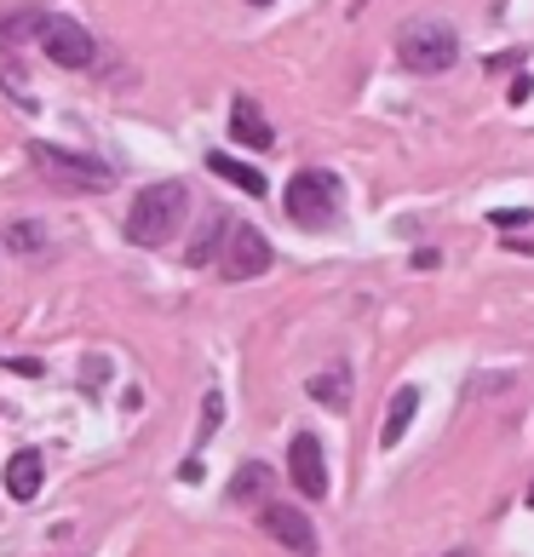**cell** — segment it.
Instances as JSON below:
<instances>
[{
    "label": "cell",
    "mask_w": 534,
    "mask_h": 557,
    "mask_svg": "<svg viewBox=\"0 0 534 557\" xmlns=\"http://www.w3.org/2000/svg\"><path fill=\"white\" fill-rule=\"evenodd\" d=\"M455 58H460V35L443 17H414V24L397 29V64L408 75H443L455 70Z\"/></svg>",
    "instance_id": "7a4b0ae2"
},
{
    "label": "cell",
    "mask_w": 534,
    "mask_h": 557,
    "mask_svg": "<svg viewBox=\"0 0 534 557\" xmlns=\"http://www.w3.org/2000/svg\"><path fill=\"white\" fill-rule=\"evenodd\" d=\"M208 168H213L224 184H236L241 196H264V190H271L259 168H248V161H236V156H224V150H213V156H208Z\"/></svg>",
    "instance_id": "4fadbf2b"
},
{
    "label": "cell",
    "mask_w": 534,
    "mask_h": 557,
    "mask_svg": "<svg viewBox=\"0 0 534 557\" xmlns=\"http://www.w3.org/2000/svg\"><path fill=\"white\" fill-rule=\"evenodd\" d=\"M287 478L299 483L305 500H322L327 494V466H322V443L311 437V431H299L294 443H287Z\"/></svg>",
    "instance_id": "ba28073f"
},
{
    "label": "cell",
    "mask_w": 534,
    "mask_h": 557,
    "mask_svg": "<svg viewBox=\"0 0 534 557\" xmlns=\"http://www.w3.org/2000/svg\"><path fill=\"white\" fill-rule=\"evenodd\" d=\"M40 483H47V460H40L35 448H17L12 460H7V494L29 506L35 494H40Z\"/></svg>",
    "instance_id": "30bf717a"
},
{
    "label": "cell",
    "mask_w": 534,
    "mask_h": 557,
    "mask_svg": "<svg viewBox=\"0 0 534 557\" xmlns=\"http://www.w3.org/2000/svg\"><path fill=\"white\" fill-rule=\"evenodd\" d=\"M219 271H224V282H253V276L271 271V242L259 236V224H241V219L224 224Z\"/></svg>",
    "instance_id": "5b68a950"
},
{
    "label": "cell",
    "mask_w": 534,
    "mask_h": 557,
    "mask_svg": "<svg viewBox=\"0 0 534 557\" xmlns=\"http://www.w3.org/2000/svg\"><path fill=\"white\" fill-rule=\"evenodd\" d=\"M231 138L241 144V150H271V144H276L271 121L259 115L253 98H236V104H231Z\"/></svg>",
    "instance_id": "9c48e42d"
},
{
    "label": "cell",
    "mask_w": 534,
    "mask_h": 557,
    "mask_svg": "<svg viewBox=\"0 0 534 557\" xmlns=\"http://www.w3.org/2000/svg\"><path fill=\"white\" fill-rule=\"evenodd\" d=\"M414 408H420V385H402L397 397H392V408H385V425H380V443H385V448H397V443L408 437Z\"/></svg>",
    "instance_id": "7c38bea8"
},
{
    "label": "cell",
    "mask_w": 534,
    "mask_h": 557,
    "mask_svg": "<svg viewBox=\"0 0 534 557\" xmlns=\"http://www.w3.org/2000/svg\"><path fill=\"white\" fill-rule=\"evenodd\" d=\"M529 506H534V483H529Z\"/></svg>",
    "instance_id": "d6986e66"
},
{
    "label": "cell",
    "mask_w": 534,
    "mask_h": 557,
    "mask_svg": "<svg viewBox=\"0 0 534 557\" xmlns=\"http://www.w3.org/2000/svg\"><path fill=\"white\" fill-rule=\"evenodd\" d=\"M40 17H47V12H35V7H24V12H12V17H0V52H12L17 40H29V35H40Z\"/></svg>",
    "instance_id": "5bb4252c"
},
{
    "label": "cell",
    "mask_w": 534,
    "mask_h": 557,
    "mask_svg": "<svg viewBox=\"0 0 534 557\" xmlns=\"http://www.w3.org/2000/svg\"><path fill=\"white\" fill-rule=\"evenodd\" d=\"M35 40H40V52H47L58 70H92V64H98V40L80 29L75 17H64V12H47V17H40V35H35Z\"/></svg>",
    "instance_id": "8992f818"
},
{
    "label": "cell",
    "mask_w": 534,
    "mask_h": 557,
    "mask_svg": "<svg viewBox=\"0 0 534 557\" xmlns=\"http://www.w3.org/2000/svg\"><path fill=\"white\" fill-rule=\"evenodd\" d=\"M248 7H271V0H248Z\"/></svg>",
    "instance_id": "ac0fdd59"
},
{
    "label": "cell",
    "mask_w": 534,
    "mask_h": 557,
    "mask_svg": "<svg viewBox=\"0 0 534 557\" xmlns=\"http://www.w3.org/2000/svg\"><path fill=\"white\" fill-rule=\"evenodd\" d=\"M305 391H311L322 408H351V368L327 362V368H316V374H311V385H305Z\"/></svg>",
    "instance_id": "8fae6325"
},
{
    "label": "cell",
    "mask_w": 534,
    "mask_h": 557,
    "mask_svg": "<svg viewBox=\"0 0 534 557\" xmlns=\"http://www.w3.org/2000/svg\"><path fill=\"white\" fill-rule=\"evenodd\" d=\"M443 557H477V552H443Z\"/></svg>",
    "instance_id": "e0dca14e"
},
{
    "label": "cell",
    "mask_w": 534,
    "mask_h": 557,
    "mask_svg": "<svg viewBox=\"0 0 534 557\" xmlns=\"http://www.w3.org/2000/svg\"><path fill=\"white\" fill-rule=\"evenodd\" d=\"M259 523H264V534H271L276 546H287L294 557H316V529H311V518H305L299 506L271 500V506L259 511Z\"/></svg>",
    "instance_id": "52a82bcc"
},
{
    "label": "cell",
    "mask_w": 534,
    "mask_h": 557,
    "mask_svg": "<svg viewBox=\"0 0 534 557\" xmlns=\"http://www.w3.org/2000/svg\"><path fill=\"white\" fill-rule=\"evenodd\" d=\"M12 253H40V242H47V236H40V224H12Z\"/></svg>",
    "instance_id": "2e32d148"
},
{
    "label": "cell",
    "mask_w": 534,
    "mask_h": 557,
    "mask_svg": "<svg viewBox=\"0 0 534 557\" xmlns=\"http://www.w3.org/2000/svg\"><path fill=\"white\" fill-rule=\"evenodd\" d=\"M29 161H35L40 184H52V190H64V196H75V190L98 196V190H110V184H115V173L104 168V161L58 150V144H29Z\"/></svg>",
    "instance_id": "277c9868"
},
{
    "label": "cell",
    "mask_w": 534,
    "mask_h": 557,
    "mask_svg": "<svg viewBox=\"0 0 534 557\" xmlns=\"http://www.w3.org/2000/svg\"><path fill=\"white\" fill-rule=\"evenodd\" d=\"M253 488H271V471H264V466H241V478L231 483V500H248Z\"/></svg>",
    "instance_id": "9a60e30c"
},
{
    "label": "cell",
    "mask_w": 534,
    "mask_h": 557,
    "mask_svg": "<svg viewBox=\"0 0 534 557\" xmlns=\"http://www.w3.org/2000/svg\"><path fill=\"white\" fill-rule=\"evenodd\" d=\"M184 213H190V190L178 178L167 184H144L127 208V242L133 247H167L184 231Z\"/></svg>",
    "instance_id": "6da1fadb"
},
{
    "label": "cell",
    "mask_w": 534,
    "mask_h": 557,
    "mask_svg": "<svg viewBox=\"0 0 534 557\" xmlns=\"http://www.w3.org/2000/svg\"><path fill=\"white\" fill-rule=\"evenodd\" d=\"M287 219L305 224V231H327V224L339 219L345 208V184L327 173V168H299L294 178H287Z\"/></svg>",
    "instance_id": "3957f363"
}]
</instances>
